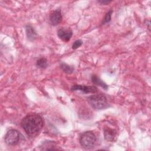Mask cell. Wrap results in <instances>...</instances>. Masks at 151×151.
I'll use <instances>...</instances> for the list:
<instances>
[{
	"instance_id": "cell-15",
	"label": "cell",
	"mask_w": 151,
	"mask_h": 151,
	"mask_svg": "<svg viewBox=\"0 0 151 151\" xmlns=\"http://www.w3.org/2000/svg\"><path fill=\"white\" fill-rule=\"evenodd\" d=\"M83 44V41L81 40H76V41L74 42L73 45H72V48L73 50H76L77 48H78V47H80Z\"/></svg>"
},
{
	"instance_id": "cell-14",
	"label": "cell",
	"mask_w": 151,
	"mask_h": 151,
	"mask_svg": "<svg viewBox=\"0 0 151 151\" xmlns=\"http://www.w3.org/2000/svg\"><path fill=\"white\" fill-rule=\"evenodd\" d=\"M112 12H113V11L112 10H110L109 11H108L106 14L105 15V17L102 21V24H105L106 23H108L111 20V14H112Z\"/></svg>"
},
{
	"instance_id": "cell-2",
	"label": "cell",
	"mask_w": 151,
	"mask_h": 151,
	"mask_svg": "<svg viewBox=\"0 0 151 151\" xmlns=\"http://www.w3.org/2000/svg\"><path fill=\"white\" fill-rule=\"evenodd\" d=\"M89 104L95 110H101L109 106L106 97L103 94H94L87 97Z\"/></svg>"
},
{
	"instance_id": "cell-4",
	"label": "cell",
	"mask_w": 151,
	"mask_h": 151,
	"mask_svg": "<svg viewBox=\"0 0 151 151\" xmlns=\"http://www.w3.org/2000/svg\"><path fill=\"white\" fill-rule=\"evenodd\" d=\"M5 142L9 146H14L18 143L20 139L19 133L16 129H10L5 136Z\"/></svg>"
},
{
	"instance_id": "cell-3",
	"label": "cell",
	"mask_w": 151,
	"mask_h": 151,
	"mask_svg": "<svg viewBox=\"0 0 151 151\" xmlns=\"http://www.w3.org/2000/svg\"><path fill=\"white\" fill-rule=\"evenodd\" d=\"M96 142V135L91 131H87L83 133L80 137V143L85 149H90L93 148Z\"/></svg>"
},
{
	"instance_id": "cell-9",
	"label": "cell",
	"mask_w": 151,
	"mask_h": 151,
	"mask_svg": "<svg viewBox=\"0 0 151 151\" xmlns=\"http://www.w3.org/2000/svg\"><path fill=\"white\" fill-rule=\"evenodd\" d=\"M26 30V34L28 39L29 41H34L37 36V32L34 28L30 25H27L25 27Z\"/></svg>"
},
{
	"instance_id": "cell-11",
	"label": "cell",
	"mask_w": 151,
	"mask_h": 151,
	"mask_svg": "<svg viewBox=\"0 0 151 151\" xmlns=\"http://www.w3.org/2000/svg\"><path fill=\"white\" fill-rule=\"evenodd\" d=\"M61 69L67 74H71L73 72L74 68L72 65H70L65 63H61L60 64Z\"/></svg>"
},
{
	"instance_id": "cell-8",
	"label": "cell",
	"mask_w": 151,
	"mask_h": 151,
	"mask_svg": "<svg viewBox=\"0 0 151 151\" xmlns=\"http://www.w3.org/2000/svg\"><path fill=\"white\" fill-rule=\"evenodd\" d=\"M103 134L105 139L109 142H113L116 137V131L109 127H106L103 130Z\"/></svg>"
},
{
	"instance_id": "cell-5",
	"label": "cell",
	"mask_w": 151,
	"mask_h": 151,
	"mask_svg": "<svg viewBox=\"0 0 151 151\" xmlns=\"http://www.w3.org/2000/svg\"><path fill=\"white\" fill-rule=\"evenodd\" d=\"M58 37L65 42L68 41L73 35V31L69 28H61L57 31Z\"/></svg>"
},
{
	"instance_id": "cell-7",
	"label": "cell",
	"mask_w": 151,
	"mask_h": 151,
	"mask_svg": "<svg viewBox=\"0 0 151 151\" xmlns=\"http://www.w3.org/2000/svg\"><path fill=\"white\" fill-rule=\"evenodd\" d=\"M72 91H81L84 93H95L97 91V88L94 86H86L80 84H75L71 88Z\"/></svg>"
},
{
	"instance_id": "cell-12",
	"label": "cell",
	"mask_w": 151,
	"mask_h": 151,
	"mask_svg": "<svg viewBox=\"0 0 151 151\" xmlns=\"http://www.w3.org/2000/svg\"><path fill=\"white\" fill-rule=\"evenodd\" d=\"M36 65L40 68H45L47 67V59L44 57L40 58L37 61Z\"/></svg>"
},
{
	"instance_id": "cell-16",
	"label": "cell",
	"mask_w": 151,
	"mask_h": 151,
	"mask_svg": "<svg viewBox=\"0 0 151 151\" xmlns=\"http://www.w3.org/2000/svg\"><path fill=\"white\" fill-rule=\"evenodd\" d=\"M99 3L102 4V5H107L108 4H109L110 2H111V1H98Z\"/></svg>"
},
{
	"instance_id": "cell-10",
	"label": "cell",
	"mask_w": 151,
	"mask_h": 151,
	"mask_svg": "<svg viewBox=\"0 0 151 151\" xmlns=\"http://www.w3.org/2000/svg\"><path fill=\"white\" fill-rule=\"evenodd\" d=\"M91 81L94 84L97 85L99 86H100L103 88L107 90L108 88V86L103 81L101 80L100 78H99L96 75H93L91 76Z\"/></svg>"
},
{
	"instance_id": "cell-1",
	"label": "cell",
	"mask_w": 151,
	"mask_h": 151,
	"mask_svg": "<svg viewBox=\"0 0 151 151\" xmlns=\"http://www.w3.org/2000/svg\"><path fill=\"white\" fill-rule=\"evenodd\" d=\"M44 124L43 118L38 114H30L24 117L21 125L28 136L34 137L38 134Z\"/></svg>"
},
{
	"instance_id": "cell-6",
	"label": "cell",
	"mask_w": 151,
	"mask_h": 151,
	"mask_svg": "<svg viewBox=\"0 0 151 151\" xmlns=\"http://www.w3.org/2000/svg\"><path fill=\"white\" fill-rule=\"evenodd\" d=\"M62 20V15L60 9H56L51 12L49 17V21L53 26L57 25Z\"/></svg>"
},
{
	"instance_id": "cell-13",
	"label": "cell",
	"mask_w": 151,
	"mask_h": 151,
	"mask_svg": "<svg viewBox=\"0 0 151 151\" xmlns=\"http://www.w3.org/2000/svg\"><path fill=\"white\" fill-rule=\"evenodd\" d=\"M42 146H44V147H47L48 146L46 150H57L58 149V148H56V147H54L55 146H56V145L54 142H51V141H46V142H44L42 144ZM44 149V150H45Z\"/></svg>"
}]
</instances>
